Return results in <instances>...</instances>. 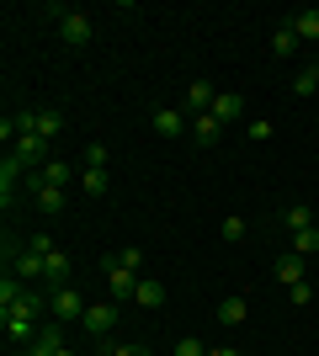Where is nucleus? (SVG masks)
Returning <instances> with one entry per match:
<instances>
[{
	"instance_id": "nucleus-1",
	"label": "nucleus",
	"mask_w": 319,
	"mask_h": 356,
	"mask_svg": "<svg viewBox=\"0 0 319 356\" xmlns=\"http://www.w3.org/2000/svg\"><path fill=\"white\" fill-rule=\"evenodd\" d=\"M43 314H54V298H43L38 287H27L22 293V303H11V309H0V330H6V341L22 351V346L43 330Z\"/></svg>"
},
{
	"instance_id": "nucleus-2",
	"label": "nucleus",
	"mask_w": 319,
	"mask_h": 356,
	"mask_svg": "<svg viewBox=\"0 0 319 356\" xmlns=\"http://www.w3.org/2000/svg\"><path fill=\"white\" fill-rule=\"evenodd\" d=\"M54 22H59V38H64L69 48H85V43L96 38V22H91L85 11H75V6H54Z\"/></svg>"
},
{
	"instance_id": "nucleus-3",
	"label": "nucleus",
	"mask_w": 319,
	"mask_h": 356,
	"mask_svg": "<svg viewBox=\"0 0 319 356\" xmlns=\"http://www.w3.org/2000/svg\"><path fill=\"white\" fill-rule=\"evenodd\" d=\"M101 277H106V287H112V303H133V293H138V271H128L117 255H106V261H101Z\"/></svg>"
},
{
	"instance_id": "nucleus-4",
	"label": "nucleus",
	"mask_w": 319,
	"mask_h": 356,
	"mask_svg": "<svg viewBox=\"0 0 319 356\" xmlns=\"http://www.w3.org/2000/svg\"><path fill=\"white\" fill-rule=\"evenodd\" d=\"M117 303H85V319H80V330L91 335V341H101V335H112L117 330Z\"/></svg>"
},
{
	"instance_id": "nucleus-5",
	"label": "nucleus",
	"mask_w": 319,
	"mask_h": 356,
	"mask_svg": "<svg viewBox=\"0 0 319 356\" xmlns=\"http://www.w3.org/2000/svg\"><path fill=\"white\" fill-rule=\"evenodd\" d=\"M59 351H64V325L59 319H43V330L22 346V356H59Z\"/></svg>"
},
{
	"instance_id": "nucleus-6",
	"label": "nucleus",
	"mask_w": 319,
	"mask_h": 356,
	"mask_svg": "<svg viewBox=\"0 0 319 356\" xmlns=\"http://www.w3.org/2000/svg\"><path fill=\"white\" fill-rule=\"evenodd\" d=\"M54 319H59V325H80V319H85V298H80L75 287H54Z\"/></svg>"
},
{
	"instance_id": "nucleus-7",
	"label": "nucleus",
	"mask_w": 319,
	"mask_h": 356,
	"mask_svg": "<svg viewBox=\"0 0 319 356\" xmlns=\"http://www.w3.org/2000/svg\"><path fill=\"white\" fill-rule=\"evenodd\" d=\"M32 165L27 160H16V154H6V160H0V208H11V197H16V181L27 176Z\"/></svg>"
},
{
	"instance_id": "nucleus-8",
	"label": "nucleus",
	"mask_w": 319,
	"mask_h": 356,
	"mask_svg": "<svg viewBox=\"0 0 319 356\" xmlns=\"http://www.w3.org/2000/svg\"><path fill=\"white\" fill-rule=\"evenodd\" d=\"M213 102H218V90H213L208 80H192V86H186L181 112H186V118H202V112H213Z\"/></svg>"
},
{
	"instance_id": "nucleus-9",
	"label": "nucleus",
	"mask_w": 319,
	"mask_h": 356,
	"mask_svg": "<svg viewBox=\"0 0 319 356\" xmlns=\"http://www.w3.org/2000/svg\"><path fill=\"white\" fill-rule=\"evenodd\" d=\"M149 122H154V134H160V138H181L186 128H192V118H186V112H176V106H160Z\"/></svg>"
},
{
	"instance_id": "nucleus-10",
	"label": "nucleus",
	"mask_w": 319,
	"mask_h": 356,
	"mask_svg": "<svg viewBox=\"0 0 319 356\" xmlns=\"http://www.w3.org/2000/svg\"><path fill=\"white\" fill-rule=\"evenodd\" d=\"M272 277H277V282H282V287H298V282H309V261H304V255H282V261H277V266H272Z\"/></svg>"
},
{
	"instance_id": "nucleus-11",
	"label": "nucleus",
	"mask_w": 319,
	"mask_h": 356,
	"mask_svg": "<svg viewBox=\"0 0 319 356\" xmlns=\"http://www.w3.org/2000/svg\"><path fill=\"white\" fill-rule=\"evenodd\" d=\"M133 303H138V309H165V282H154V277H138Z\"/></svg>"
},
{
	"instance_id": "nucleus-12",
	"label": "nucleus",
	"mask_w": 319,
	"mask_h": 356,
	"mask_svg": "<svg viewBox=\"0 0 319 356\" xmlns=\"http://www.w3.org/2000/svg\"><path fill=\"white\" fill-rule=\"evenodd\" d=\"M11 271H16V277H22V282H38V277H48V266H43V255H32V250L11 255Z\"/></svg>"
},
{
	"instance_id": "nucleus-13",
	"label": "nucleus",
	"mask_w": 319,
	"mask_h": 356,
	"mask_svg": "<svg viewBox=\"0 0 319 356\" xmlns=\"http://www.w3.org/2000/svg\"><path fill=\"white\" fill-rule=\"evenodd\" d=\"M213 118H218V122H240V118H245V96H234V90H218Z\"/></svg>"
},
{
	"instance_id": "nucleus-14",
	"label": "nucleus",
	"mask_w": 319,
	"mask_h": 356,
	"mask_svg": "<svg viewBox=\"0 0 319 356\" xmlns=\"http://www.w3.org/2000/svg\"><path fill=\"white\" fill-rule=\"evenodd\" d=\"M192 138H197V144H218V138H224V122L213 118V112H202V118H192Z\"/></svg>"
},
{
	"instance_id": "nucleus-15",
	"label": "nucleus",
	"mask_w": 319,
	"mask_h": 356,
	"mask_svg": "<svg viewBox=\"0 0 319 356\" xmlns=\"http://www.w3.org/2000/svg\"><path fill=\"white\" fill-rule=\"evenodd\" d=\"M272 54H277V59H293V54H298V32H293V22H282V27L272 32Z\"/></svg>"
},
{
	"instance_id": "nucleus-16",
	"label": "nucleus",
	"mask_w": 319,
	"mask_h": 356,
	"mask_svg": "<svg viewBox=\"0 0 319 356\" xmlns=\"http://www.w3.org/2000/svg\"><path fill=\"white\" fill-rule=\"evenodd\" d=\"M38 208L43 213H64V186H48L43 170H38Z\"/></svg>"
},
{
	"instance_id": "nucleus-17",
	"label": "nucleus",
	"mask_w": 319,
	"mask_h": 356,
	"mask_svg": "<svg viewBox=\"0 0 319 356\" xmlns=\"http://www.w3.org/2000/svg\"><path fill=\"white\" fill-rule=\"evenodd\" d=\"M282 223H288L293 234H304V229H314V213H309V202H288V208H282Z\"/></svg>"
},
{
	"instance_id": "nucleus-18",
	"label": "nucleus",
	"mask_w": 319,
	"mask_h": 356,
	"mask_svg": "<svg viewBox=\"0 0 319 356\" xmlns=\"http://www.w3.org/2000/svg\"><path fill=\"white\" fill-rule=\"evenodd\" d=\"M293 32H298V43H319V11H314V6L293 16Z\"/></svg>"
},
{
	"instance_id": "nucleus-19",
	"label": "nucleus",
	"mask_w": 319,
	"mask_h": 356,
	"mask_svg": "<svg viewBox=\"0 0 319 356\" xmlns=\"http://www.w3.org/2000/svg\"><path fill=\"white\" fill-rule=\"evenodd\" d=\"M245 319H250V303H245V298H224V303H218V325H245Z\"/></svg>"
},
{
	"instance_id": "nucleus-20",
	"label": "nucleus",
	"mask_w": 319,
	"mask_h": 356,
	"mask_svg": "<svg viewBox=\"0 0 319 356\" xmlns=\"http://www.w3.org/2000/svg\"><path fill=\"white\" fill-rule=\"evenodd\" d=\"M43 266H48V277H43V282H54V287H69V255H64V250H54V255L43 261Z\"/></svg>"
},
{
	"instance_id": "nucleus-21",
	"label": "nucleus",
	"mask_w": 319,
	"mask_h": 356,
	"mask_svg": "<svg viewBox=\"0 0 319 356\" xmlns=\"http://www.w3.org/2000/svg\"><path fill=\"white\" fill-rule=\"evenodd\" d=\"M106 186H112V181H106V170H91V165L80 170V192H91V197H106Z\"/></svg>"
},
{
	"instance_id": "nucleus-22",
	"label": "nucleus",
	"mask_w": 319,
	"mask_h": 356,
	"mask_svg": "<svg viewBox=\"0 0 319 356\" xmlns=\"http://www.w3.org/2000/svg\"><path fill=\"white\" fill-rule=\"evenodd\" d=\"M293 90H298V96H319V64H309V70H298V80H293Z\"/></svg>"
},
{
	"instance_id": "nucleus-23",
	"label": "nucleus",
	"mask_w": 319,
	"mask_h": 356,
	"mask_svg": "<svg viewBox=\"0 0 319 356\" xmlns=\"http://www.w3.org/2000/svg\"><path fill=\"white\" fill-rule=\"evenodd\" d=\"M293 255H319V229H304V234H293Z\"/></svg>"
},
{
	"instance_id": "nucleus-24",
	"label": "nucleus",
	"mask_w": 319,
	"mask_h": 356,
	"mask_svg": "<svg viewBox=\"0 0 319 356\" xmlns=\"http://www.w3.org/2000/svg\"><path fill=\"white\" fill-rule=\"evenodd\" d=\"M38 134H43L48 144H54V138L64 134V118H59V112H38Z\"/></svg>"
},
{
	"instance_id": "nucleus-25",
	"label": "nucleus",
	"mask_w": 319,
	"mask_h": 356,
	"mask_svg": "<svg viewBox=\"0 0 319 356\" xmlns=\"http://www.w3.org/2000/svg\"><path fill=\"white\" fill-rule=\"evenodd\" d=\"M43 181H48V186H69V165H64V160H48L43 165Z\"/></svg>"
},
{
	"instance_id": "nucleus-26",
	"label": "nucleus",
	"mask_w": 319,
	"mask_h": 356,
	"mask_svg": "<svg viewBox=\"0 0 319 356\" xmlns=\"http://www.w3.org/2000/svg\"><path fill=\"white\" fill-rule=\"evenodd\" d=\"M106 160H112L106 144H85V165H91V170H106Z\"/></svg>"
},
{
	"instance_id": "nucleus-27",
	"label": "nucleus",
	"mask_w": 319,
	"mask_h": 356,
	"mask_svg": "<svg viewBox=\"0 0 319 356\" xmlns=\"http://www.w3.org/2000/svg\"><path fill=\"white\" fill-rule=\"evenodd\" d=\"M117 261H122L128 271H144V250H138V245H122V250H117Z\"/></svg>"
},
{
	"instance_id": "nucleus-28",
	"label": "nucleus",
	"mask_w": 319,
	"mask_h": 356,
	"mask_svg": "<svg viewBox=\"0 0 319 356\" xmlns=\"http://www.w3.org/2000/svg\"><path fill=\"white\" fill-rule=\"evenodd\" d=\"M176 356H208V346H202L197 335H181V341H176Z\"/></svg>"
},
{
	"instance_id": "nucleus-29",
	"label": "nucleus",
	"mask_w": 319,
	"mask_h": 356,
	"mask_svg": "<svg viewBox=\"0 0 319 356\" xmlns=\"http://www.w3.org/2000/svg\"><path fill=\"white\" fill-rule=\"evenodd\" d=\"M245 134L256 138V144H266V138H272V122H266V118H250V122H245Z\"/></svg>"
},
{
	"instance_id": "nucleus-30",
	"label": "nucleus",
	"mask_w": 319,
	"mask_h": 356,
	"mask_svg": "<svg viewBox=\"0 0 319 356\" xmlns=\"http://www.w3.org/2000/svg\"><path fill=\"white\" fill-rule=\"evenodd\" d=\"M288 298L298 303V309H309V303H314V287H309V282H298V287H288Z\"/></svg>"
},
{
	"instance_id": "nucleus-31",
	"label": "nucleus",
	"mask_w": 319,
	"mask_h": 356,
	"mask_svg": "<svg viewBox=\"0 0 319 356\" xmlns=\"http://www.w3.org/2000/svg\"><path fill=\"white\" fill-rule=\"evenodd\" d=\"M224 239H229V245H234V239H245V218H234V213H229V218H224Z\"/></svg>"
},
{
	"instance_id": "nucleus-32",
	"label": "nucleus",
	"mask_w": 319,
	"mask_h": 356,
	"mask_svg": "<svg viewBox=\"0 0 319 356\" xmlns=\"http://www.w3.org/2000/svg\"><path fill=\"white\" fill-rule=\"evenodd\" d=\"M106 356H149V351H144V346H112Z\"/></svg>"
},
{
	"instance_id": "nucleus-33",
	"label": "nucleus",
	"mask_w": 319,
	"mask_h": 356,
	"mask_svg": "<svg viewBox=\"0 0 319 356\" xmlns=\"http://www.w3.org/2000/svg\"><path fill=\"white\" fill-rule=\"evenodd\" d=\"M208 356H240V351H229V346H218V351H208Z\"/></svg>"
},
{
	"instance_id": "nucleus-34",
	"label": "nucleus",
	"mask_w": 319,
	"mask_h": 356,
	"mask_svg": "<svg viewBox=\"0 0 319 356\" xmlns=\"http://www.w3.org/2000/svg\"><path fill=\"white\" fill-rule=\"evenodd\" d=\"M59 356H75V351H69V346H64V351H59Z\"/></svg>"
}]
</instances>
